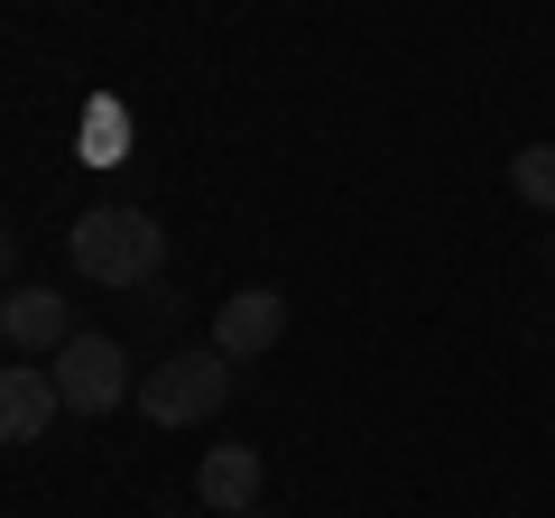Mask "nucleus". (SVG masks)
Segmentation results:
<instances>
[{"label": "nucleus", "mask_w": 555, "mask_h": 518, "mask_svg": "<svg viewBox=\"0 0 555 518\" xmlns=\"http://www.w3.org/2000/svg\"><path fill=\"white\" fill-rule=\"evenodd\" d=\"M65 250H75V269L93 287H149L167 259V222L130 213V204H93V213L65 232Z\"/></svg>", "instance_id": "obj_1"}, {"label": "nucleus", "mask_w": 555, "mask_h": 518, "mask_svg": "<svg viewBox=\"0 0 555 518\" xmlns=\"http://www.w3.org/2000/svg\"><path fill=\"white\" fill-rule=\"evenodd\" d=\"M232 371L241 361H222L214 342H204V352H177L167 371H149L130 399L149 407V426H204V417H222V399H232Z\"/></svg>", "instance_id": "obj_2"}, {"label": "nucleus", "mask_w": 555, "mask_h": 518, "mask_svg": "<svg viewBox=\"0 0 555 518\" xmlns=\"http://www.w3.org/2000/svg\"><path fill=\"white\" fill-rule=\"evenodd\" d=\"M47 379H56V399L75 407V417H112V407L139 389V379H130V352H120L112 334H75V342L56 352V371H47Z\"/></svg>", "instance_id": "obj_3"}, {"label": "nucleus", "mask_w": 555, "mask_h": 518, "mask_svg": "<svg viewBox=\"0 0 555 518\" xmlns=\"http://www.w3.org/2000/svg\"><path fill=\"white\" fill-rule=\"evenodd\" d=\"M278 334H287V297H278V287H241V297H222V315H214V352L222 361H259Z\"/></svg>", "instance_id": "obj_4"}, {"label": "nucleus", "mask_w": 555, "mask_h": 518, "mask_svg": "<svg viewBox=\"0 0 555 518\" xmlns=\"http://www.w3.org/2000/svg\"><path fill=\"white\" fill-rule=\"evenodd\" d=\"M56 417H65V399H56V379H47V371H28V361H20V371H0V444H38Z\"/></svg>", "instance_id": "obj_5"}, {"label": "nucleus", "mask_w": 555, "mask_h": 518, "mask_svg": "<svg viewBox=\"0 0 555 518\" xmlns=\"http://www.w3.org/2000/svg\"><path fill=\"white\" fill-rule=\"evenodd\" d=\"M195 491H204V509H214V518L259 509V454H250V444H214V454L195 463Z\"/></svg>", "instance_id": "obj_6"}, {"label": "nucleus", "mask_w": 555, "mask_h": 518, "mask_svg": "<svg viewBox=\"0 0 555 518\" xmlns=\"http://www.w3.org/2000/svg\"><path fill=\"white\" fill-rule=\"evenodd\" d=\"M0 334L20 342V352H65L75 342V315H65L56 287H20V297L0 306Z\"/></svg>", "instance_id": "obj_7"}, {"label": "nucleus", "mask_w": 555, "mask_h": 518, "mask_svg": "<svg viewBox=\"0 0 555 518\" xmlns=\"http://www.w3.org/2000/svg\"><path fill=\"white\" fill-rule=\"evenodd\" d=\"M509 185L537 204V213H555V140H537V148H518L509 158Z\"/></svg>", "instance_id": "obj_8"}, {"label": "nucleus", "mask_w": 555, "mask_h": 518, "mask_svg": "<svg viewBox=\"0 0 555 518\" xmlns=\"http://www.w3.org/2000/svg\"><path fill=\"white\" fill-rule=\"evenodd\" d=\"M120 112H102V120H83V158H120Z\"/></svg>", "instance_id": "obj_9"}, {"label": "nucleus", "mask_w": 555, "mask_h": 518, "mask_svg": "<svg viewBox=\"0 0 555 518\" xmlns=\"http://www.w3.org/2000/svg\"><path fill=\"white\" fill-rule=\"evenodd\" d=\"M546 269H555V232H546Z\"/></svg>", "instance_id": "obj_10"}, {"label": "nucleus", "mask_w": 555, "mask_h": 518, "mask_svg": "<svg viewBox=\"0 0 555 518\" xmlns=\"http://www.w3.org/2000/svg\"><path fill=\"white\" fill-rule=\"evenodd\" d=\"M0 269H10V241H0Z\"/></svg>", "instance_id": "obj_11"}, {"label": "nucleus", "mask_w": 555, "mask_h": 518, "mask_svg": "<svg viewBox=\"0 0 555 518\" xmlns=\"http://www.w3.org/2000/svg\"><path fill=\"white\" fill-rule=\"evenodd\" d=\"M241 518H259V509H241Z\"/></svg>", "instance_id": "obj_12"}, {"label": "nucleus", "mask_w": 555, "mask_h": 518, "mask_svg": "<svg viewBox=\"0 0 555 518\" xmlns=\"http://www.w3.org/2000/svg\"><path fill=\"white\" fill-rule=\"evenodd\" d=\"M0 342H10V334H0Z\"/></svg>", "instance_id": "obj_13"}]
</instances>
